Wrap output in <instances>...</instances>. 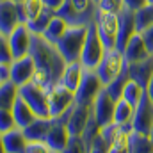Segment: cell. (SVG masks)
Returning <instances> with one entry per match:
<instances>
[{"mask_svg":"<svg viewBox=\"0 0 153 153\" xmlns=\"http://www.w3.org/2000/svg\"><path fill=\"white\" fill-rule=\"evenodd\" d=\"M30 55L36 62V73L32 78L34 84H38L39 87L50 89L53 84L61 82V76L68 62L59 52L57 45L46 41L39 34H32Z\"/></svg>","mask_w":153,"mask_h":153,"instance_id":"obj_1","label":"cell"},{"mask_svg":"<svg viewBox=\"0 0 153 153\" xmlns=\"http://www.w3.org/2000/svg\"><path fill=\"white\" fill-rule=\"evenodd\" d=\"M87 30H89V25H70L64 36L57 41V48L66 59V62L80 61L82 48L87 38Z\"/></svg>","mask_w":153,"mask_h":153,"instance_id":"obj_2","label":"cell"},{"mask_svg":"<svg viewBox=\"0 0 153 153\" xmlns=\"http://www.w3.org/2000/svg\"><path fill=\"white\" fill-rule=\"evenodd\" d=\"M107 48L103 45V41L98 36V30L94 27V23L89 25V30H87V38L84 43V48H82V55H80V62L85 70H96L100 61L103 59Z\"/></svg>","mask_w":153,"mask_h":153,"instance_id":"obj_3","label":"cell"},{"mask_svg":"<svg viewBox=\"0 0 153 153\" xmlns=\"http://www.w3.org/2000/svg\"><path fill=\"white\" fill-rule=\"evenodd\" d=\"M126 66H128V62H126L123 52H119L117 48H111V50L105 52L103 59L100 61V64H98V68L94 71L98 73L100 80L103 82V85H107V84H111L112 80H116L121 75Z\"/></svg>","mask_w":153,"mask_h":153,"instance_id":"obj_4","label":"cell"},{"mask_svg":"<svg viewBox=\"0 0 153 153\" xmlns=\"http://www.w3.org/2000/svg\"><path fill=\"white\" fill-rule=\"evenodd\" d=\"M94 27L98 30V36L103 41L105 48L111 50L116 48L117 43V34H119V14H112V13H103L100 9H96L94 14Z\"/></svg>","mask_w":153,"mask_h":153,"instance_id":"obj_5","label":"cell"},{"mask_svg":"<svg viewBox=\"0 0 153 153\" xmlns=\"http://www.w3.org/2000/svg\"><path fill=\"white\" fill-rule=\"evenodd\" d=\"M103 87H105L103 82L100 80V76L94 70H85L84 78H82L78 89L75 91V103L93 107L96 96L103 91Z\"/></svg>","mask_w":153,"mask_h":153,"instance_id":"obj_6","label":"cell"},{"mask_svg":"<svg viewBox=\"0 0 153 153\" xmlns=\"http://www.w3.org/2000/svg\"><path fill=\"white\" fill-rule=\"evenodd\" d=\"M20 96L30 105L38 117H52L48 107V89L39 87L34 82H29L20 87Z\"/></svg>","mask_w":153,"mask_h":153,"instance_id":"obj_7","label":"cell"},{"mask_svg":"<svg viewBox=\"0 0 153 153\" xmlns=\"http://www.w3.org/2000/svg\"><path fill=\"white\" fill-rule=\"evenodd\" d=\"M73 105H75V93L70 91L61 82L53 84L48 89V107H50V116L52 117H59L68 109H71Z\"/></svg>","mask_w":153,"mask_h":153,"instance_id":"obj_8","label":"cell"},{"mask_svg":"<svg viewBox=\"0 0 153 153\" xmlns=\"http://www.w3.org/2000/svg\"><path fill=\"white\" fill-rule=\"evenodd\" d=\"M132 126L135 132L146 134L150 135L153 126V102L150 100V96L144 93V96L141 98L139 105L135 107V112L132 117Z\"/></svg>","mask_w":153,"mask_h":153,"instance_id":"obj_9","label":"cell"},{"mask_svg":"<svg viewBox=\"0 0 153 153\" xmlns=\"http://www.w3.org/2000/svg\"><path fill=\"white\" fill-rule=\"evenodd\" d=\"M114 111H116V100L105 91L96 96L94 103H93V114L96 117V121L100 123V126H107L111 123H114Z\"/></svg>","mask_w":153,"mask_h":153,"instance_id":"obj_10","label":"cell"},{"mask_svg":"<svg viewBox=\"0 0 153 153\" xmlns=\"http://www.w3.org/2000/svg\"><path fill=\"white\" fill-rule=\"evenodd\" d=\"M7 38H9V45H11V50H13V57H14V59L25 57V55L30 53L32 32L29 30V27H27L25 23L18 25Z\"/></svg>","mask_w":153,"mask_h":153,"instance_id":"obj_11","label":"cell"},{"mask_svg":"<svg viewBox=\"0 0 153 153\" xmlns=\"http://www.w3.org/2000/svg\"><path fill=\"white\" fill-rule=\"evenodd\" d=\"M36 73V62L32 59V55H25V57H20V59H14L11 62V80L22 87L29 82H32Z\"/></svg>","mask_w":153,"mask_h":153,"instance_id":"obj_12","label":"cell"},{"mask_svg":"<svg viewBox=\"0 0 153 153\" xmlns=\"http://www.w3.org/2000/svg\"><path fill=\"white\" fill-rule=\"evenodd\" d=\"M20 22V13H18V2L16 0H0V34L9 36Z\"/></svg>","mask_w":153,"mask_h":153,"instance_id":"obj_13","label":"cell"},{"mask_svg":"<svg viewBox=\"0 0 153 153\" xmlns=\"http://www.w3.org/2000/svg\"><path fill=\"white\" fill-rule=\"evenodd\" d=\"M137 32V25H135V11L132 9H123L119 13V34H117V43L116 48L119 52L125 50L126 43L130 41V38Z\"/></svg>","mask_w":153,"mask_h":153,"instance_id":"obj_14","label":"cell"},{"mask_svg":"<svg viewBox=\"0 0 153 153\" xmlns=\"http://www.w3.org/2000/svg\"><path fill=\"white\" fill-rule=\"evenodd\" d=\"M0 143L2 153H25V148L29 144L22 128H13L9 132L0 134Z\"/></svg>","mask_w":153,"mask_h":153,"instance_id":"obj_15","label":"cell"},{"mask_svg":"<svg viewBox=\"0 0 153 153\" xmlns=\"http://www.w3.org/2000/svg\"><path fill=\"white\" fill-rule=\"evenodd\" d=\"M123 55H125V59H126L128 64L144 61V59H148L152 55L150 50H148V46H146V43H144V39H143V36H141V32H135L130 38V41L126 43V46L123 50Z\"/></svg>","mask_w":153,"mask_h":153,"instance_id":"obj_16","label":"cell"},{"mask_svg":"<svg viewBox=\"0 0 153 153\" xmlns=\"http://www.w3.org/2000/svg\"><path fill=\"white\" fill-rule=\"evenodd\" d=\"M91 112H93V107H87V105H78L75 103L73 105V111H71V116L68 119V130H70V135H82L87 123H89V117H91Z\"/></svg>","mask_w":153,"mask_h":153,"instance_id":"obj_17","label":"cell"},{"mask_svg":"<svg viewBox=\"0 0 153 153\" xmlns=\"http://www.w3.org/2000/svg\"><path fill=\"white\" fill-rule=\"evenodd\" d=\"M128 75H130V80H135L139 85L146 89L153 76V55H150L144 61L128 64Z\"/></svg>","mask_w":153,"mask_h":153,"instance_id":"obj_18","label":"cell"},{"mask_svg":"<svg viewBox=\"0 0 153 153\" xmlns=\"http://www.w3.org/2000/svg\"><path fill=\"white\" fill-rule=\"evenodd\" d=\"M50 126H52V117H36L30 125H27L22 130L29 143H45Z\"/></svg>","mask_w":153,"mask_h":153,"instance_id":"obj_19","label":"cell"},{"mask_svg":"<svg viewBox=\"0 0 153 153\" xmlns=\"http://www.w3.org/2000/svg\"><path fill=\"white\" fill-rule=\"evenodd\" d=\"M84 73H85V68L82 66L80 61H75V62H68L66 68H64V73L61 76V84L66 85L70 91L75 93L84 78Z\"/></svg>","mask_w":153,"mask_h":153,"instance_id":"obj_20","label":"cell"},{"mask_svg":"<svg viewBox=\"0 0 153 153\" xmlns=\"http://www.w3.org/2000/svg\"><path fill=\"white\" fill-rule=\"evenodd\" d=\"M18 2V13H20V22L22 23H29L32 20H36L39 14L43 13V9L46 7L43 0H16Z\"/></svg>","mask_w":153,"mask_h":153,"instance_id":"obj_21","label":"cell"},{"mask_svg":"<svg viewBox=\"0 0 153 153\" xmlns=\"http://www.w3.org/2000/svg\"><path fill=\"white\" fill-rule=\"evenodd\" d=\"M13 116H14V121H16V126L18 128H25L27 125H30L38 116L36 112L30 109V105L22 98V96H18V100L14 102V105H13Z\"/></svg>","mask_w":153,"mask_h":153,"instance_id":"obj_22","label":"cell"},{"mask_svg":"<svg viewBox=\"0 0 153 153\" xmlns=\"http://www.w3.org/2000/svg\"><path fill=\"white\" fill-rule=\"evenodd\" d=\"M18 96H20V87L13 80L0 82V109H13Z\"/></svg>","mask_w":153,"mask_h":153,"instance_id":"obj_23","label":"cell"},{"mask_svg":"<svg viewBox=\"0 0 153 153\" xmlns=\"http://www.w3.org/2000/svg\"><path fill=\"white\" fill-rule=\"evenodd\" d=\"M70 25L61 18V16H53V20L50 22V25L46 27V30L41 34L43 38L46 39V41H50V43H53V45H57V41L64 36V32H66V29H68Z\"/></svg>","mask_w":153,"mask_h":153,"instance_id":"obj_24","label":"cell"},{"mask_svg":"<svg viewBox=\"0 0 153 153\" xmlns=\"http://www.w3.org/2000/svg\"><path fill=\"white\" fill-rule=\"evenodd\" d=\"M130 153H153V141L141 132H130Z\"/></svg>","mask_w":153,"mask_h":153,"instance_id":"obj_25","label":"cell"},{"mask_svg":"<svg viewBox=\"0 0 153 153\" xmlns=\"http://www.w3.org/2000/svg\"><path fill=\"white\" fill-rule=\"evenodd\" d=\"M53 16H55V11L50 9V7H45L43 13L39 14L36 20H32V22L27 23V27H29V30H30L32 34H39V36H41V34L46 30V27L50 25V22L53 20Z\"/></svg>","mask_w":153,"mask_h":153,"instance_id":"obj_26","label":"cell"},{"mask_svg":"<svg viewBox=\"0 0 153 153\" xmlns=\"http://www.w3.org/2000/svg\"><path fill=\"white\" fill-rule=\"evenodd\" d=\"M135 112V107L130 105L125 98L116 102V111H114V123L116 125H125V123H132V117Z\"/></svg>","mask_w":153,"mask_h":153,"instance_id":"obj_27","label":"cell"},{"mask_svg":"<svg viewBox=\"0 0 153 153\" xmlns=\"http://www.w3.org/2000/svg\"><path fill=\"white\" fill-rule=\"evenodd\" d=\"M144 93H146V89H144L143 85H139L135 80H128L126 85H125V89H123V98H125L130 105L137 107L139 102H141V98L144 96Z\"/></svg>","mask_w":153,"mask_h":153,"instance_id":"obj_28","label":"cell"},{"mask_svg":"<svg viewBox=\"0 0 153 153\" xmlns=\"http://www.w3.org/2000/svg\"><path fill=\"white\" fill-rule=\"evenodd\" d=\"M128 80H130V75H128V66H126V68L123 70V73L117 76L116 80H112L111 84L105 85V91H107L116 102H117V100L123 98V89H125V85H126Z\"/></svg>","mask_w":153,"mask_h":153,"instance_id":"obj_29","label":"cell"},{"mask_svg":"<svg viewBox=\"0 0 153 153\" xmlns=\"http://www.w3.org/2000/svg\"><path fill=\"white\" fill-rule=\"evenodd\" d=\"M109 153H130V134L123 132L121 126H119V130L116 132L114 139L111 141Z\"/></svg>","mask_w":153,"mask_h":153,"instance_id":"obj_30","label":"cell"},{"mask_svg":"<svg viewBox=\"0 0 153 153\" xmlns=\"http://www.w3.org/2000/svg\"><path fill=\"white\" fill-rule=\"evenodd\" d=\"M135 25H137V32H143L144 29L153 25V5L148 4L143 9L135 11Z\"/></svg>","mask_w":153,"mask_h":153,"instance_id":"obj_31","label":"cell"},{"mask_svg":"<svg viewBox=\"0 0 153 153\" xmlns=\"http://www.w3.org/2000/svg\"><path fill=\"white\" fill-rule=\"evenodd\" d=\"M62 153H89V146L85 144L82 135H71L66 150Z\"/></svg>","mask_w":153,"mask_h":153,"instance_id":"obj_32","label":"cell"},{"mask_svg":"<svg viewBox=\"0 0 153 153\" xmlns=\"http://www.w3.org/2000/svg\"><path fill=\"white\" fill-rule=\"evenodd\" d=\"M13 128H18L16 121H14V116H13V111L11 109H0V134L9 132Z\"/></svg>","mask_w":153,"mask_h":153,"instance_id":"obj_33","label":"cell"},{"mask_svg":"<svg viewBox=\"0 0 153 153\" xmlns=\"http://www.w3.org/2000/svg\"><path fill=\"white\" fill-rule=\"evenodd\" d=\"M96 5H98L100 11H103V13H112V14H119V13L125 9V2H123V0H100Z\"/></svg>","mask_w":153,"mask_h":153,"instance_id":"obj_34","label":"cell"},{"mask_svg":"<svg viewBox=\"0 0 153 153\" xmlns=\"http://www.w3.org/2000/svg\"><path fill=\"white\" fill-rule=\"evenodd\" d=\"M14 61L13 57V50L9 45V38L0 34V64H11Z\"/></svg>","mask_w":153,"mask_h":153,"instance_id":"obj_35","label":"cell"},{"mask_svg":"<svg viewBox=\"0 0 153 153\" xmlns=\"http://www.w3.org/2000/svg\"><path fill=\"white\" fill-rule=\"evenodd\" d=\"M109 141L100 134L94 141H93V144H91V148H89V153H109Z\"/></svg>","mask_w":153,"mask_h":153,"instance_id":"obj_36","label":"cell"},{"mask_svg":"<svg viewBox=\"0 0 153 153\" xmlns=\"http://www.w3.org/2000/svg\"><path fill=\"white\" fill-rule=\"evenodd\" d=\"M25 153H53V150L46 143H29Z\"/></svg>","mask_w":153,"mask_h":153,"instance_id":"obj_37","label":"cell"},{"mask_svg":"<svg viewBox=\"0 0 153 153\" xmlns=\"http://www.w3.org/2000/svg\"><path fill=\"white\" fill-rule=\"evenodd\" d=\"M141 36H143V39H144V43H146L150 53L153 55V25H150L148 29H144V30L141 32Z\"/></svg>","mask_w":153,"mask_h":153,"instance_id":"obj_38","label":"cell"},{"mask_svg":"<svg viewBox=\"0 0 153 153\" xmlns=\"http://www.w3.org/2000/svg\"><path fill=\"white\" fill-rule=\"evenodd\" d=\"M123 2H125V7L132 11H139L144 5H148V0H123Z\"/></svg>","mask_w":153,"mask_h":153,"instance_id":"obj_39","label":"cell"},{"mask_svg":"<svg viewBox=\"0 0 153 153\" xmlns=\"http://www.w3.org/2000/svg\"><path fill=\"white\" fill-rule=\"evenodd\" d=\"M11 80V64H0V82Z\"/></svg>","mask_w":153,"mask_h":153,"instance_id":"obj_40","label":"cell"},{"mask_svg":"<svg viewBox=\"0 0 153 153\" xmlns=\"http://www.w3.org/2000/svg\"><path fill=\"white\" fill-rule=\"evenodd\" d=\"M43 2H45V5H46V7H50V9L57 11V9H61V7H62V4H64L66 0H43Z\"/></svg>","mask_w":153,"mask_h":153,"instance_id":"obj_41","label":"cell"},{"mask_svg":"<svg viewBox=\"0 0 153 153\" xmlns=\"http://www.w3.org/2000/svg\"><path fill=\"white\" fill-rule=\"evenodd\" d=\"M146 94L150 96V100L153 102V76H152V80H150V84H148V87H146Z\"/></svg>","mask_w":153,"mask_h":153,"instance_id":"obj_42","label":"cell"},{"mask_svg":"<svg viewBox=\"0 0 153 153\" xmlns=\"http://www.w3.org/2000/svg\"><path fill=\"white\" fill-rule=\"evenodd\" d=\"M150 137H152V141H153V126H152V132H150Z\"/></svg>","mask_w":153,"mask_h":153,"instance_id":"obj_43","label":"cell"},{"mask_svg":"<svg viewBox=\"0 0 153 153\" xmlns=\"http://www.w3.org/2000/svg\"><path fill=\"white\" fill-rule=\"evenodd\" d=\"M148 4H150V5H153V0H148Z\"/></svg>","mask_w":153,"mask_h":153,"instance_id":"obj_44","label":"cell"},{"mask_svg":"<svg viewBox=\"0 0 153 153\" xmlns=\"http://www.w3.org/2000/svg\"><path fill=\"white\" fill-rule=\"evenodd\" d=\"M94 2H96V4H98V2H100V0H94Z\"/></svg>","mask_w":153,"mask_h":153,"instance_id":"obj_45","label":"cell"},{"mask_svg":"<svg viewBox=\"0 0 153 153\" xmlns=\"http://www.w3.org/2000/svg\"><path fill=\"white\" fill-rule=\"evenodd\" d=\"M53 153H61V152H53Z\"/></svg>","mask_w":153,"mask_h":153,"instance_id":"obj_46","label":"cell"}]
</instances>
